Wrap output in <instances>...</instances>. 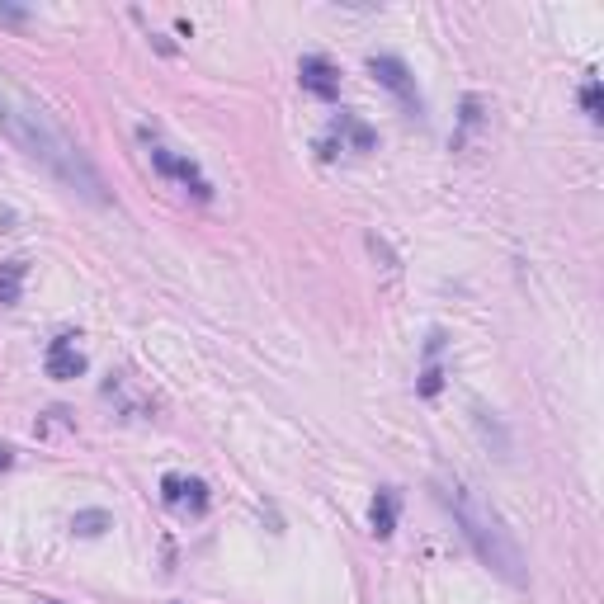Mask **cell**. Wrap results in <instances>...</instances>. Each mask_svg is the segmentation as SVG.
<instances>
[{"mask_svg": "<svg viewBox=\"0 0 604 604\" xmlns=\"http://www.w3.org/2000/svg\"><path fill=\"white\" fill-rule=\"evenodd\" d=\"M0 137H5L10 147L24 151L29 161H38V166L48 170L57 185H67L76 199L109 203V185H104V175L95 170V161L85 156V147L34 100V95H29V90H19L10 76H0Z\"/></svg>", "mask_w": 604, "mask_h": 604, "instance_id": "6da1fadb", "label": "cell"}, {"mask_svg": "<svg viewBox=\"0 0 604 604\" xmlns=\"http://www.w3.org/2000/svg\"><path fill=\"white\" fill-rule=\"evenodd\" d=\"M435 496L444 501V510L453 515V524L463 529V538L472 543V553L482 557V562L501 576L505 586H529V567H524L520 538L505 529L501 510H496L482 491L472 487L468 477H458V472H439V477H435Z\"/></svg>", "mask_w": 604, "mask_h": 604, "instance_id": "7a4b0ae2", "label": "cell"}, {"mask_svg": "<svg viewBox=\"0 0 604 604\" xmlns=\"http://www.w3.org/2000/svg\"><path fill=\"white\" fill-rule=\"evenodd\" d=\"M142 142H147V156H151V166L161 170V175H166L170 185H180V189H189V194H194V199H213V185H208V175H203L199 166H194V161H189L185 151H175L166 142V137L161 133H151V128H142Z\"/></svg>", "mask_w": 604, "mask_h": 604, "instance_id": "3957f363", "label": "cell"}, {"mask_svg": "<svg viewBox=\"0 0 604 604\" xmlns=\"http://www.w3.org/2000/svg\"><path fill=\"white\" fill-rule=\"evenodd\" d=\"M369 71H373V81L383 85V90H392V95H397V104H402V109L420 114V90H416V76L406 71L402 57H392V52H378V57H369Z\"/></svg>", "mask_w": 604, "mask_h": 604, "instance_id": "277c9868", "label": "cell"}, {"mask_svg": "<svg viewBox=\"0 0 604 604\" xmlns=\"http://www.w3.org/2000/svg\"><path fill=\"white\" fill-rule=\"evenodd\" d=\"M298 81H302V90H312L317 100H336L340 95V71L331 67V57H321V52H307L298 62Z\"/></svg>", "mask_w": 604, "mask_h": 604, "instance_id": "5b68a950", "label": "cell"}, {"mask_svg": "<svg viewBox=\"0 0 604 604\" xmlns=\"http://www.w3.org/2000/svg\"><path fill=\"white\" fill-rule=\"evenodd\" d=\"M161 496H166V505L185 510V515H203V510H208V487H203L199 477L166 472V477H161Z\"/></svg>", "mask_w": 604, "mask_h": 604, "instance_id": "8992f818", "label": "cell"}, {"mask_svg": "<svg viewBox=\"0 0 604 604\" xmlns=\"http://www.w3.org/2000/svg\"><path fill=\"white\" fill-rule=\"evenodd\" d=\"M43 364H48V378H62V383H67V378H81V373H85V354L76 350V336H57V340H52Z\"/></svg>", "mask_w": 604, "mask_h": 604, "instance_id": "52a82bcc", "label": "cell"}, {"mask_svg": "<svg viewBox=\"0 0 604 604\" xmlns=\"http://www.w3.org/2000/svg\"><path fill=\"white\" fill-rule=\"evenodd\" d=\"M397 510H402V496H397L392 487H383L378 496H373V505H369L373 534H378V538H392V534H397Z\"/></svg>", "mask_w": 604, "mask_h": 604, "instance_id": "ba28073f", "label": "cell"}, {"mask_svg": "<svg viewBox=\"0 0 604 604\" xmlns=\"http://www.w3.org/2000/svg\"><path fill=\"white\" fill-rule=\"evenodd\" d=\"M24 274H29V265H24V260H5V265H0V302H5V307H15V302H19Z\"/></svg>", "mask_w": 604, "mask_h": 604, "instance_id": "9c48e42d", "label": "cell"}, {"mask_svg": "<svg viewBox=\"0 0 604 604\" xmlns=\"http://www.w3.org/2000/svg\"><path fill=\"white\" fill-rule=\"evenodd\" d=\"M336 137H350L354 151H373V128H364L354 114H340L336 118Z\"/></svg>", "mask_w": 604, "mask_h": 604, "instance_id": "30bf717a", "label": "cell"}, {"mask_svg": "<svg viewBox=\"0 0 604 604\" xmlns=\"http://www.w3.org/2000/svg\"><path fill=\"white\" fill-rule=\"evenodd\" d=\"M71 529L85 538H100L104 529H109V515H104V510H76V515H71Z\"/></svg>", "mask_w": 604, "mask_h": 604, "instance_id": "8fae6325", "label": "cell"}, {"mask_svg": "<svg viewBox=\"0 0 604 604\" xmlns=\"http://www.w3.org/2000/svg\"><path fill=\"white\" fill-rule=\"evenodd\" d=\"M439 387H444V369L430 359V364H425V373H420V397H435Z\"/></svg>", "mask_w": 604, "mask_h": 604, "instance_id": "7c38bea8", "label": "cell"}, {"mask_svg": "<svg viewBox=\"0 0 604 604\" xmlns=\"http://www.w3.org/2000/svg\"><path fill=\"white\" fill-rule=\"evenodd\" d=\"M581 104H586L590 123H600V81H586V90H581Z\"/></svg>", "mask_w": 604, "mask_h": 604, "instance_id": "4fadbf2b", "label": "cell"}, {"mask_svg": "<svg viewBox=\"0 0 604 604\" xmlns=\"http://www.w3.org/2000/svg\"><path fill=\"white\" fill-rule=\"evenodd\" d=\"M24 10H10V5H0V24H24Z\"/></svg>", "mask_w": 604, "mask_h": 604, "instance_id": "5bb4252c", "label": "cell"}, {"mask_svg": "<svg viewBox=\"0 0 604 604\" xmlns=\"http://www.w3.org/2000/svg\"><path fill=\"white\" fill-rule=\"evenodd\" d=\"M43 604H57V600H43Z\"/></svg>", "mask_w": 604, "mask_h": 604, "instance_id": "9a60e30c", "label": "cell"}]
</instances>
